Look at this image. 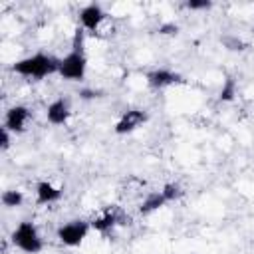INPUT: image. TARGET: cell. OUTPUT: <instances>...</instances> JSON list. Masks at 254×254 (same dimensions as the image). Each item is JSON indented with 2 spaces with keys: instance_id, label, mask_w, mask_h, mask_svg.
Wrapping results in <instances>:
<instances>
[{
  "instance_id": "1",
  "label": "cell",
  "mask_w": 254,
  "mask_h": 254,
  "mask_svg": "<svg viewBox=\"0 0 254 254\" xmlns=\"http://www.w3.org/2000/svg\"><path fill=\"white\" fill-rule=\"evenodd\" d=\"M14 71L26 77H46L60 71V60L50 54H34L14 64Z\"/></svg>"
},
{
  "instance_id": "2",
  "label": "cell",
  "mask_w": 254,
  "mask_h": 254,
  "mask_svg": "<svg viewBox=\"0 0 254 254\" xmlns=\"http://www.w3.org/2000/svg\"><path fill=\"white\" fill-rule=\"evenodd\" d=\"M12 242L28 254H36L42 250V238L38 234V228L32 222H20L12 232Z\"/></svg>"
},
{
  "instance_id": "3",
  "label": "cell",
  "mask_w": 254,
  "mask_h": 254,
  "mask_svg": "<svg viewBox=\"0 0 254 254\" xmlns=\"http://www.w3.org/2000/svg\"><path fill=\"white\" fill-rule=\"evenodd\" d=\"M85 56H83V50H71L65 58L60 60V75L64 79H71V81H79L83 79L85 75Z\"/></svg>"
},
{
  "instance_id": "4",
  "label": "cell",
  "mask_w": 254,
  "mask_h": 254,
  "mask_svg": "<svg viewBox=\"0 0 254 254\" xmlns=\"http://www.w3.org/2000/svg\"><path fill=\"white\" fill-rule=\"evenodd\" d=\"M87 230H89V224L87 222H83V220H71V222H67V224H64V226L58 228V238L65 246H77L87 236Z\"/></svg>"
},
{
  "instance_id": "5",
  "label": "cell",
  "mask_w": 254,
  "mask_h": 254,
  "mask_svg": "<svg viewBox=\"0 0 254 254\" xmlns=\"http://www.w3.org/2000/svg\"><path fill=\"white\" fill-rule=\"evenodd\" d=\"M30 121V109L24 105H14L8 109L6 119H4V127L12 133H22L26 129V123Z\"/></svg>"
},
{
  "instance_id": "6",
  "label": "cell",
  "mask_w": 254,
  "mask_h": 254,
  "mask_svg": "<svg viewBox=\"0 0 254 254\" xmlns=\"http://www.w3.org/2000/svg\"><path fill=\"white\" fill-rule=\"evenodd\" d=\"M105 18H107V14L101 10V6H99V4H87V6L79 12L81 26H83L85 30L93 32V34L99 30V26L105 22Z\"/></svg>"
},
{
  "instance_id": "7",
  "label": "cell",
  "mask_w": 254,
  "mask_h": 254,
  "mask_svg": "<svg viewBox=\"0 0 254 254\" xmlns=\"http://www.w3.org/2000/svg\"><path fill=\"white\" fill-rule=\"evenodd\" d=\"M147 121V113L143 109H127L121 119L115 125V133L123 135V133H131L133 129H137L139 125H143Z\"/></svg>"
},
{
  "instance_id": "8",
  "label": "cell",
  "mask_w": 254,
  "mask_h": 254,
  "mask_svg": "<svg viewBox=\"0 0 254 254\" xmlns=\"http://www.w3.org/2000/svg\"><path fill=\"white\" fill-rule=\"evenodd\" d=\"M46 117H48V121L54 123V125H62V123H65L67 117H69V101L64 99V97L52 101V103L48 105Z\"/></svg>"
},
{
  "instance_id": "9",
  "label": "cell",
  "mask_w": 254,
  "mask_h": 254,
  "mask_svg": "<svg viewBox=\"0 0 254 254\" xmlns=\"http://www.w3.org/2000/svg\"><path fill=\"white\" fill-rule=\"evenodd\" d=\"M147 81H149L151 87L161 89V87H167V85H173V83L181 81V77L177 73L169 71V69H155V71H151L147 75Z\"/></svg>"
},
{
  "instance_id": "10",
  "label": "cell",
  "mask_w": 254,
  "mask_h": 254,
  "mask_svg": "<svg viewBox=\"0 0 254 254\" xmlns=\"http://www.w3.org/2000/svg\"><path fill=\"white\" fill-rule=\"evenodd\" d=\"M36 194H38V202H42V204H50V202H56V200L62 198V190L56 189L54 185L46 183V181L38 185Z\"/></svg>"
},
{
  "instance_id": "11",
  "label": "cell",
  "mask_w": 254,
  "mask_h": 254,
  "mask_svg": "<svg viewBox=\"0 0 254 254\" xmlns=\"http://www.w3.org/2000/svg\"><path fill=\"white\" fill-rule=\"evenodd\" d=\"M167 202H169V200H167V196L163 194V190L151 192V194H147V198L141 202V212H143V214H149V212L161 208V206L167 204Z\"/></svg>"
},
{
  "instance_id": "12",
  "label": "cell",
  "mask_w": 254,
  "mask_h": 254,
  "mask_svg": "<svg viewBox=\"0 0 254 254\" xmlns=\"http://www.w3.org/2000/svg\"><path fill=\"white\" fill-rule=\"evenodd\" d=\"M117 220H119V216H117V212L113 210H109V212H105L103 216H99V218H95L93 222H91V226L95 228V230H99V232H105V230H109V228H113L115 224H117Z\"/></svg>"
},
{
  "instance_id": "13",
  "label": "cell",
  "mask_w": 254,
  "mask_h": 254,
  "mask_svg": "<svg viewBox=\"0 0 254 254\" xmlns=\"http://www.w3.org/2000/svg\"><path fill=\"white\" fill-rule=\"evenodd\" d=\"M22 200H24V196H22L20 190H4V192H2V204L8 206V208L20 206Z\"/></svg>"
},
{
  "instance_id": "14",
  "label": "cell",
  "mask_w": 254,
  "mask_h": 254,
  "mask_svg": "<svg viewBox=\"0 0 254 254\" xmlns=\"http://www.w3.org/2000/svg\"><path fill=\"white\" fill-rule=\"evenodd\" d=\"M234 95H236V83H234V79H226L222 89H220V99L222 101H230Z\"/></svg>"
},
{
  "instance_id": "15",
  "label": "cell",
  "mask_w": 254,
  "mask_h": 254,
  "mask_svg": "<svg viewBox=\"0 0 254 254\" xmlns=\"http://www.w3.org/2000/svg\"><path fill=\"white\" fill-rule=\"evenodd\" d=\"M222 44H224L228 50H232V52H240V50L246 48V44H244L240 38H236V36H224V38H222Z\"/></svg>"
},
{
  "instance_id": "16",
  "label": "cell",
  "mask_w": 254,
  "mask_h": 254,
  "mask_svg": "<svg viewBox=\"0 0 254 254\" xmlns=\"http://www.w3.org/2000/svg\"><path fill=\"white\" fill-rule=\"evenodd\" d=\"M185 6L189 10H206V8L212 6V2H208V0H189V2H185Z\"/></svg>"
},
{
  "instance_id": "17",
  "label": "cell",
  "mask_w": 254,
  "mask_h": 254,
  "mask_svg": "<svg viewBox=\"0 0 254 254\" xmlns=\"http://www.w3.org/2000/svg\"><path fill=\"white\" fill-rule=\"evenodd\" d=\"M177 32H179V26H177V24H173V22L163 24V26L159 28V34H167V36H173V34H177Z\"/></svg>"
},
{
  "instance_id": "18",
  "label": "cell",
  "mask_w": 254,
  "mask_h": 254,
  "mask_svg": "<svg viewBox=\"0 0 254 254\" xmlns=\"http://www.w3.org/2000/svg\"><path fill=\"white\" fill-rule=\"evenodd\" d=\"M0 141H2V149H8V145H10V135H8V129H6V127L0 129Z\"/></svg>"
},
{
  "instance_id": "19",
  "label": "cell",
  "mask_w": 254,
  "mask_h": 254,
  "mask_svg": "<svg viewBox=\"0 0 254 254\" xmlns=\"http://www.w3.org/2000/svg\"><path fill=\"white\" fill-rule=\"evenodd\" d=\"M79 95H81V99H91V97H95V95H97V91H91V89H83Z\"/></svg>"
}]
</instances>
